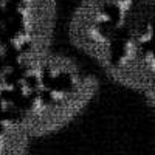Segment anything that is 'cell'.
<instances>
[{"instance_id": "7a4b0ae2", "label": "cell", "mask_w": 155, "mask_h": 155, "mask_svg": "<svg viewBox=\"0 0 155 155\" xmlns=\"http://www.w3.org/2000/svg\"><path fill=\"white\" fill-rule=\"evenodd\" d=\"M2 36H3V27H2V23H0V39H2Z\"/></svg>"}, {"instance_id": "6da1fadb", "label": "cell", "mask_w": 155, "mask_h": 155, "mask_svg": "<svg viewBox=\"0 0 155 155\" xmlns=\"http://www.w3.org/2000/svg\"><path fill=\"white\" fill-rule=\"evenodd\" d=\"M6 134V123L0 121V137H3Z\"/></svg>"}]
</instances>
